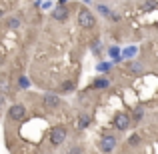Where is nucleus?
Returning <instances> with one entry per match:
<instances>
[{
	"mask_svg": "<svg viewBox=\"0 0 158 154\" xmlns=\"http://www.w3.org/2000/svg\"><path fill=\"white\" fill-rule=\"evenodd\" d=\"M78 24H80L82 28H92L94 24H96V20H94L92 12L86 10V8H82L80 12H78Z\"/></svg>",
	"mask_w": 158,
	"mask_h": 154,
	"instance_id": "obj_1",
	"label": "nucleus"
},
{
	"mask_svg": "<svg viewBox=\"0 0 158 154\" xmlns=\"http://www.w3.org/2000/svg\"><path fill=\"white\" fill-rule=\"evenodd\" d=\"M66 138V128L64 126H54L50 130V144L52 146H60Z\"/></svg>",
	"mask_w": 158,
	"mask_h": 154,
	"instance_id": "obj_2",
	"label": "nucleus"
},
{
	"mask_svg": "<svg viewBox=\"0 0 158 154\" xmlns=\"http://www.w3.org/2000/svg\"><path fill=\"white\" fill-rule=\"evenodd\" d=\"M130 116L124 114V112H118V114L114 116V120H112V124H114L116 130H128V126H130Z\"/></svg>",
	"mask_w": 158,
	"mask_h": 154,
	"instance_id": "obj_3",
	"label": "nucleus"
},
{
	"mask_svg": "<svg viewBox=\"0 0 158 154\" xmlns=\"http://www.w3.org/2000/svg\"><path fill=\"white\" fill-rule=\"evenodd\" d=\"M114 146H116V136H110V134H104V136H102V140H100V150L104 152V154H110L112 150H114Z\"/></svg>",
	"mask_w": 158,
	"mask_h": 154,
	"instance_id": "obj_4",
	"label": "nucleus"
},
{
	"mask_svg": "<svg viewBox=\"0 0 158 154\" xmlns=\"http://www.w3.org/2000/svg\"><path fill=\"white\" fill-rule=\"evenodd\" d=\"M24 114H26L24 104H12V106L8 108V118H10V120H20Z\"/></svg>",
	"mask_w": 158,
	"mask_h": 154,
	"instance_id": "obj_5",
	"label": "nucleus"
},
{
	"mask_svg": "<svg viewBox=\"0 0 158 154\" xmlns=\"http://www.w3.org/2000/svg\"><path fill=\"white\" fill-rule=\"evenodd\" d=\"M52 18L54 20H66V18H68V10H66L64 6L54 8V10H52Z\"/></svg>",
	"mask_w": 158,
	"mask_h": 154,
	"instance_id": "obj_6",
	"label": "nucleus"
},
{
	"mask_svg": "<svg viewBox=\"0 0 158 154\" xmlns=\"http://www.w3.org/2000/svg\"><path fill=\"white\" fill-rule=\"evenodd\" d=\"M44 104H46V106H50V108H56L58 104H60V98L56 96V94H44Z\"/></svg>",
	"mask_w": 158,
	"mask_h": 154,
	"instance_id": "obj_7",
	"label": "nucleus"
},
{
	"mask_svg": "<svg viewBox=\"0 0 158 154\" xmlns=\"http://www.w3.org/2000/svg\"><path fill=\"white\" fill-rule=\"evenodd\" d=\"M6 24H8V28H12V30H14V28H20L22 20L16 18V16H12V18H8V20H6Z\"/></svg>",
	"mask_w": 158,
	"mask_h": 154,
	"instance_id": "obj_8",
	"label": "nucleus"
},
{
	"mask_svg": "<svg viewBox=\"0 0 158 154\" xmlns=\"http://www.w3.org/2000/svg\"><path fill=\"white\" fill-rule=\"evenodd\" d=\"M154 8H158L156 0H146V2H142V10H154Z\"/></svg>",
	"mask_w": 158,
	"mask_h": 154,
	"instance_id": "obj_9",
	"label": "nucleus"
},
{
	"mask_svg": "<svg viewBox=\"0 0 158 154\" xmlns=\"http://www.w3.org/2000/svg\"><path fill=\"white\" fill-rule=\"evenodd\" d=\"M108 84H110V82H108L106 78H96V80H94V88H108Z\"/></svg>",
	"mask_w": 158,
	"mask_h": 154,
	"instance_id": "obj_10",
	"label": "nucleus"
},
{
	"mask_svg": "<svg viewBox=\"0 0 158 154\" xmlns=\"http://www.w3.org/2000/svg\"><path fill=\"white\" fill-rule=\"evenodd\" d=\"M128 68H130L134 74H140V72H142V64H138V62H130V64H128Z\"/></svg>",
	"mask_w": 158,
	"mask_h": 154,
	"instance_id": "obj_11",
	"label": "nucleus"
},
{
	"mask_svg": "<svg viewBox=\"0 0 158 154\" xmlns=\"http://www.w3.org/2000/svg\"><path fill=\"white\" fill-rule=\"evenodd\" d=\"M88 124H90V118H88V116H80V118H78V128H80V130H82V128H86Z\"/></svg>",
	"mask_w": 158,
	"mask_h": 154,
	"instance_id": "obj_12",
	"label": "nucleus"
},
{
	"mask_svg": "<svg viewBox=\"0 0 158 154\" xmlns=\"http://www.w3.org/2000/svg\"><path fill=\"white\" fill-rule=\"evenodd\" d=\"M72 88H74L72 82H66V84H62V90H64V92H72Z\"/></svg>",
	"mask_w": 158,
	"mask_h": 154,
	"instance_id": "obj_13",
	"label": "nucleus"
},
{
	"mask_svg": "<svg viewBox=\"0 0 158 154\" xmlns=\"http://www.w3.org/2000/svg\"><path fill=\"white\" fill-rule=\"evenodd\" d=\"M130 144H138V134H134V136L130 138Z\"/></svg>",
	"mask_w": 158,
	"mask_h": 154,
	"instance_id": "obj_14",
	"label": "nucleus"
},
{
	"mask_svg": "<svg viewBox=\"0 0 158 154\" xmlns=\"http://www.w3.org/2000/svg\"><path fill=\"white\" fill-rule=\"evenodd\" d=\"M64 2H66V0H60V4H62V6H64Z\"/></svg>",
	"mask_w": 158,
	"mask_h": 154,
	"instance_id": "obj_15",
	"label": "nucleus"
}]
</instances>
